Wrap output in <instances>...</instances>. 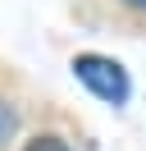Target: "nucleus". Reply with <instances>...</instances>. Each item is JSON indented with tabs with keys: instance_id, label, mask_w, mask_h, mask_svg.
<instances>
[{
	"instance_id": "nucleus-1",
	"label": "nucleus",
	"mask_w": 146,
	"mask_h": 151,
	"mask_svg": "<svg viewBox=\"0 0 146 151\" xmlns=\"http://www.w3.org/2000/svg\"><path fill=\"white\" fill-rule=\"evenodd\" d=\"M73 78H78L87 92H96L100 101H110V105H123L128 101V73L114 64V60H105V55H78L73 60Z\"/></svg>"
},
{
	"instance_id": "nucleus-2",
	"label": "nucleus",
	"mask_w": 146,
	"mask_h": 151,
	"mask_svg": "<svg viewBox=\"0 0 146 151\" xmlns=\"http://www.w3.org/2000/svg\"><path fill=\"white\" fill-rule=\"evenodd\" d=\"M23 151H69V142H64V137H50V133H46V137H32Z\"/></svg>"
},
{
	"instance_id": "nucleus-4",
	"label": "nucleus",
	"mask_w": 146,
	"mask_h": 151,
	"mask_svg": "<svg viewBox=\"0 0 146 151\" xmlns=\"http://www.w3.org/2000/svg\"><path fill=\"white\" fill-rule=\"evenodd\" d=\"M123 5H132V9H146V0H123Z\"/></svg>"
},
{
	"instance_id": "nucleus-3",
	"label": "nucleus",
	"mask_w": 146,
	"mask_h": 151,
	"mask_svg": "<svg viewBox=\"0 0 146 151\" xmlns=\"http://www.w3.org/2000/svg\"><path fill=\"white\" fill-rule=\"evenodd\" d=\"M9 128H14V110H9V105L0 101V142L9 137Z\"/></svg>"
}]
</instances>
